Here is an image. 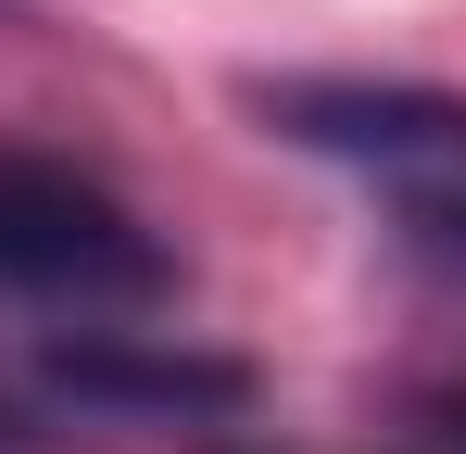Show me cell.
Segmentation results:
<instances>
[{
	"label": "cell",
	"instance_id": "obj_1",
	"mask_svg": "<svg viewBox=\"0 0 466 454\" xmlns=\"http://www.w3.org/2000/svg\"><path fill=\"white\" fill-rule=\"evenodd\" d=\"M265 127L328 151V164H353V177H379V202L403 215V240H416L441 278H466V101L454 88L290 76V88H265Z\"/></svg>",
	"mask_w": 466,
	"mask_h": 454
},
{
	"label": "cell",
	"instance_id": "obj_2",
	"mask_svg": "<svg viewBox=\"0 0 466 454\" xmlns=\"http://www.w3.org/2000/svg\"><path fill=\"white\" fill-rule=\"evenodd\" d=\"M164 278H177L164 240L101 177L51 164V151H0V291L101 315V303H164Z\"/></svg>",
	"mask_w": 466,
	"mask_h": 454
},
{
	"label": "cell",
	"instance_id": "obj_3",
	"mask_svg": "<svg viewBox=\"0 0 466 454\" xmlns=\"http://www.w3.org/2000/svg\"><path fill=\"white\" fill-rule=\"evenodd\" d=\"M51 378L76 404H177V417L189 404H239V366H215V354H127V341H76Z\"/></svg>",
	"mask_w": 466,
	"mask_h": 454
},
{
	"label": "cell",
	"instance_id": "obj_4",
	"mask_svg": "<svg viewBox=\"0 0 466 454\" xmlns=\"http://www.w3.org/2000/svg\"><path fill=\"white\" fill-rule=\"evenodd\" d=\"M429 429H441V454H466V391H441V404H429Z\"/></svg>",
	"mask_w": 466,
	"mask_h": 454
}]
</instances>
